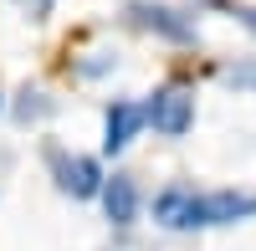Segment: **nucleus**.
Returning <instances> with one entry per match:
<instances>
[{
	"label": "nucleus",
	"mask_w": 256,
	"mask_h": 251,
	"mask_svg": "<svg viewBox=\"0 0 256 251\" xmlns=\"http://www.w3.org/2000/svg\"><path fill=\"white\" fill-rule=\"evenodd\" d=\"M246 216H256V190H251V195L220 190V195H200L195 226H230V220H246Z\"/></svg>",
	"instance_id": "nucleus-6"
},
{
	"label": "nucleus",
	"mask_w": 256,
	"mask_h": 251,
	"mask_svg": "<svg viewBox=\"0 0 256 251\" xmlns=\"http://www.w3.org/2000/svg\"><path fill=\"white\" fill-rule=\"evenodd\" d=\"M226 82H230V88H256V62H236V67H226Z\"/></svg>",
	"instance_id": "nucleus-9"
},
{
	"label": "nucleus",
	"mask_w": 256,
	"mask_h": 251,
	"mask_svg": "<svg viewBox=\"0 0 256 251\" xmlns=\"http://www.w3.org/2000/svg\"><path fill=\"white\" fill-rule=\"evenodd\" d=\"M16 6L26 10L31 20H46V16H52V6H56V0H16Z\"/></svg>",
	"instance_id": "nucleus-10"
},
{
	"label": "nucleus",
	"mask_w": 256,
	"mask_h": 251,
	"mask_svg": "<svg viewBox=\"0 0 256 251\" xmlns=\"http://www.w3.org/2000/svg\"><path fill=\"white\" fill-rule=\"evenodd\" d=\"M226 10H230V16H236V20H241V26H246V31H256V6H226Z\"/></svg>",
	"instance_id": "nucleus-11"
},
{
	"label": "nucleus",
	"mask_w": 256,
	"mask_h": 251,
	"mask_svg": "<svg viewBox=\"0 0 256 251\" xmlns=\"http://www.w3.org/2000/svg\"><path fill=\"white\" fill-rule=\"evenodd\" d=\"M144 123H148V108H144V102L113 98V102H108V118H102V149H108V154H123Z\"/></svg>",
	"instance_id": "nucleus-4"
},
{
	"label": "nucleus",
	"mask_w": 256,
	"mask_h": 251,
	"mask_svg": "<svg viewBox=\"0 0 256 251\" xmlns=\"http://www.w3.org/2000/svg\"><path fill=\"white\" fill-rule=\"evenodd\" d=\"M128 16H134L144 31L164 36V41H195V16H184V10H174V6H154V0H138V6H128Z\"/></svg>",
	"instance_id": "nucleus-3"
},
{
	"label": "nucleus",
	"mask_w": 256,
	"mask_h": 251,
	"mask_svg": "<svg viewBox=\"0 0 256 251\" xmlns=\"http://www.w3.org/2000/svg\"><path fill=\"white\" fill-rule=\"evenodd\" d=\"M102 210H108L113 226H134V216H138V184H134V174L102 180Z\"/></svg>",
	"instance_id": "nucleus-7"
},
{
	"label": "nucleus",
	"mask_w": 256,
	"mask_h": 251,
	"mask_svg": "<svg viewBox=\"0 0 256 251\" xmlns=\"http://www.w3.org/2000/svg\"><path fill=\"white\" fill-rule=\"evenodd\" d=\"M195 216H200V195L190 184H169V190L154 195V220L169 226V231H200Z\"/></svg>",
	"instance_id": "nucleus-5"
},
{
	"label": "nucleus",
	"mask_w": 256,
	"mask_h": 251,
	"mask_svg": "<svg viewBox=\"0 0 256 251\" xmlns=\"http://www.w3.org/2000/svg\"><path fill=\"white\" fill-rule=\"evenodd\" d=\"M52 174H56V190L72 195V200H92V195H102V170H98V159H88V154L52 149Z\"/></svg>",
	"instance_id": "nucleus-1"
},
{
	"label": "nucleus",
	"mask_w": 256,
	"mask_h": 251,
	"mask_svg": "<svg viewBox=\"0 0 256 251\" xmlns=\"http://www.w3.org/2000/svg\"><path fill=\"white\" fill-rule=\"evenodd\" d=\"M46 113H52L46 92H36V88H20V102H16V118H20V123H31V118H46Z\"/></svg>",
	"instance_id": "nucleus-8"
},
{
	"label": "nucleus",
	"mask_w": 256,
	"mask_h": 251,
	"mask_svg": "<svg viewBox=\"0 0 256 251\" xmlns=\"http://www.w3.org/2000/svg\"><path fill=\"white\" fill-rule=\"evenodd\" d=\"M0 108H6V102H0Z\"/></svg>",
	"instance_id": "nucleus-12"
},
{
	"label": "nucleus",
	"mask_w": 256,
	"mask_h": 251,
	"mask_svg": "<svg viewBox=\"0 0 256 251\" xmlns=\"http://www.w3.org/2000/svg\"><path fill=\"white\" fill-rule=\"evenodd\" d=\"M144 108H148V123H154L164 138H180V134H190V123H195V92L190 88H164V92L148 98Z\"/></svg>",
	"instance_id": "nucleus-2"
}]
</instances>
